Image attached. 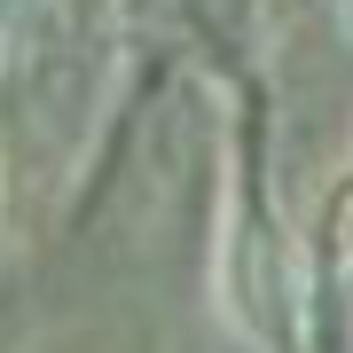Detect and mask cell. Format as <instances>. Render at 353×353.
<instances>
[]
</instances>
